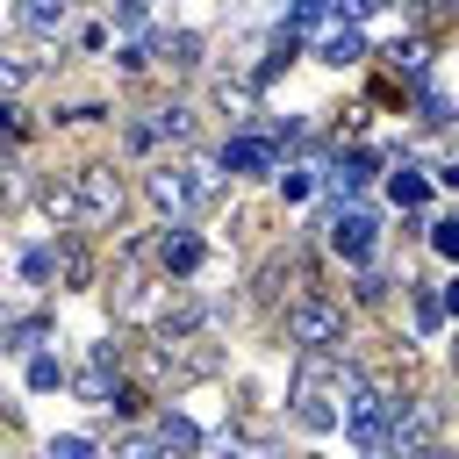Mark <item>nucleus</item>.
<instances>
[{"label": "nucleus", "mask_w": 459, "mask_h": 459, "mask_svg": "<svg viewBox=\"0 0 459 459\" xmlns=\"http://www.w3.org/2000/svg\"><path fill=\"white\" fill-rule=\"evenodd\" d=\"M337 402H344V373L330 366V344H308V359L294 373V423L301 430H330Z\"/></svg>", "instance_id": "1"}, {"label": "nucleus", "mask_w": 459, "mask_h": 459, "mask_svg": "<svg viewBox=\"0 0 459 459\" xmlns=\"http://www.w3.org/2000/svg\"><path fill=\"white\" fill-rule=\"evenodd\" d=\"M143 194H151V208L158 215H194V208H208L215 194H222V179L215 172H201V165H158V172H143Z\"/></svg>", "instance_id": "2"}, {"label": "nucleus", "mask_w": 459, "mask_h": 459, "mask_svg": "<svg viewBox=\"0 0 459 459\" xmlns=\"http://www.w3.org/2000/svg\"><path fill=\"white\" fill-rule=\"evenodd\" d=\"M251 287H258L251 301H258L265 316H280L294 294H308V287H316V258H308V251H273V258L258 265V280H251Z\"/></svg>", "instance_id": "3"}, {"label": "nucleus", "mask_w": 459, "mask_h": 459, "mask_svg": "<svg viewBox=\"0 0 459 459\" xmlns=\"http://www.w3.org/2000/svg\"><path fill=\"white\" fill-rule=\"evenodd\" d=\"M337 337H344V308H337L330 294H316V287H308V294H294V301H287V344H301V351H308V344H337Z\"/></svg>", "instance_id": "4"}, {"label": "nucleus", "mask_w": 459, "mask_h": 459, "mask_svg": "<svg viewBox=\"0 0 459 459\" xmlns=\"http://www.w3.org/2000/svg\"><path fill=\"white\" fill-rule=\"evenodd\" d=\"M72 194H79V222H115L122 215V172L115 165H79Z\"/></svg>", "instance_id": "5"}, {"label": "nucleus", "mask_w": 459, "mask_h": 459, "mask_svg": "<svg viewBox=\"0 0 459 459\" xmlns=\"http://www.w3.org/2000/svg\"><path fill=\"white\" fill-rule=\"evenodd\" d=\"M151 258H158V273H165V280H186V273H201V258H208V251H201V237H194V230H179V222H172V230L151 244Z\"/></svg>", "instance_id": "6"}, {"label": "nucleus", "mask_w": 459, "mask_h": 459, "mask_svg": "<svg viewBox=\"0 0 459 459\" xmlns=\"http://www.w3.org/2000/svg\"><path fill=\"white\" fill-rule=\"evenodd\" d=\"M57 280H65V287H93V244H86V222H65V244H57Z\"/></svg>", "instance_id": "7"}, {"label": "nucleus", "mask_w": 459, "mask_h": 459, "mask_svg": "<svg viewBox=\"0 0 459 459\" xmlns=\"http://www.w3.org/2000/svg\"><path fill=\"white\" fill-rule=\"evenodd\" d=\"M330 251H337V258H366V251H373V222H366L359 208H337V215H330Z\"/></svg>", "instance_id": "8"}, {"label": "nucleus", "mask_w": 459, "mask_h": 459, "mask_svg": "<svg viewBox=\"0 0 459 459\" xmlns=\"http://www.w3.org/2000/svg\"><path fill=\"white\" fill-rule=\"evenodd\" d=\"M273 158H280L273 136H230V143H222V165H230V172H273Z\"/></svg>", "instance_id": "9"}, {"label": "nucleus", "mask_w": 459, "mask_h": 459, "mask_svg": "<svg viewBox=\"0 0 459 459\" xmlns=\"http://www.w3.org/2000/svg\"><path fill=\"white\" fill-rule=\"evenodd\" d=\"M409 22H416V36H423V43H437V36H452V29H459V0H416V7H409Z\"/></svg>", "instance_id": "10"}, {"label": "nucleus", "mask_w": 459, "mask_h": 459, "mask_svg": "<svg viewBox=\"0 0 459 459\" xmlns=\"http://www.w3.org/2000/svg\"><path fill=\"white\" fill-rule=\"evenodd\" d=\"M43 215H57V222H79V194H72V172H57V179H43Z\"/></svg>", "instance_id": "11"}, {"label": "nucleus", "mask_w": 459, "mask_h": 459, "mask_svg": "<svg viewBox=\"0 0 459 459\" xmlns=\"http://www.w3.org/2000/svg\"><path fill=\"white\" fill-rule=\"evenodd\" d=\"M143 50H151V57H158V65H165V72H186V65H194V50H201V43H194V36H186V29H179V36H158V43H143Z\"/></svg>", "instance_id": "12"}, {"label": "nucleus", "mask_w": 459, "mask_h": 459, "mask_svg": "<svg viewBox=\"0 0 459 459\" xmlns=\"http://www.w3.org/2000/svg\"><path fill=\"white\" fill-rule=\"evenodd\" d=\"M359 57H366V36L359 29H330L323 36V65H359Z\"/></svg>", "instance_id": "13"}, {"label": "nucleus", "mask_w": 459, "mask_h": 459, "mask_svg": "<svg viewBox=\"0 0 459 459\" xmlns=\"http://www.w3.org/2000/svg\"><path fill=\"white\" fill-rule=\"evenodd\" d=\"M387 194H394V208H423V201H430V179H423V172H394Z\"/></svg>", "instance_id": "14"}, {"label": "nucleus", "mask_w": 459, "mask_h": 459, "mask_svg": "<svg viewBox=\"0 0 459 459\" xmlns=\"http://www.w3.org/2000/svg\"><path fill=\"white\" fill-rule=\"evenodd\" d=\"M57 22H65V0H29V7H22V29H29V36H50Z\"/></svg>", "instance_id": "15"}, {"label": "nucleus", "mask_w": 459, "mask_h": 459, "mask_svg": "<svg viewBox=\"0 0 459 459\" xmlns=\"http://www.w3.org/2000/svg\"><path fill=\"white\" fill-rule=\"evenodd\" d=\"M330 179H337V194H359V186L373 179V158H366V151H351V158H344V165H337Z\"/></svg>", "instance_id": "16"}, {"label": "nucleus", "mask_w": 459, "mask_h": 459, "mask_svg": "<svg viewBox=\"0 0 459 459\" xmlns=\"http://www.w3.org/2000/svg\"><path fill=\"white\" fill-rule=\"evenodd\" d=\"M373 100H380V108H402V100H409L402 72H373Z\"/></svg>", "instance_id": "17"}, {"label": "nucleus", "mask_w": 459, "mask_h": 459, "mask_svg": "<svg viewBox=\"0 0 459 459\" xmlns=\"http://www.w3.org/2000/svg\"><path fill=\"white\" fill-rule=\"evenodd\" d=\"M215 100L230 108V122H251V86H230V79H222V86H215Z\"/></svg>", "instance_id": "18"}, {"label": "nucleus", "mask_w": 459, "mask_h": 459, "mask_svg": "<svg viewBox=\"0 0 459 459\" xmlns=\"http://www.w3.org/2000/svg\"><path fill=\"white\" fill-rule=\"evenodd\" d=\"M387 57H394L402 72H423V57H430V43H423V36H409V43H394Z\"/></svg>", "instance_id": "19"}, {"label": "nucleus", "mask_w": 459, "mask_h": 459, "mask_svg": "<svg viewBox=\"0 0 459 459\" xmlns=\"http://www.w3.org/2000/svg\"><path fill=\"white\" fill-rule=\"evenodd\" d=\"M57 380H65V366H57V359H29V387H36V394H50Z\"/></svg>", "instance_id": "20"}, {"label": "nucleus", "mask_w": 459, "mask_h": 459, "mask_svg": "<svg viewBox=\"0 0 459 459\" xmlns=\"http://www.w3.org/2000/svg\"><path fill=\"white\" fill-rule=\"evenodd\" d=\"M158 445H165V452H186V445H194V423L165 416V423H158Z\"/></svg>", "instance_id": "21"}, {"label": "nucleus", "mask_w": 459, "mask_h": 459, "mask_svg": "<svg viewBox=\"0 0 459 459\" xmlns=\"http://www.w3.org/2000/svg\"><path fill=\"white\" fill-rule=\"evenodd\" d=\"M330 7H337V0H301V7H294V22H287V29H294V36H308V29H316V22H323V14H330Z\"/></svg>", "instance_id": "22"}, {"label": "nucleus", "mask_w": 459, "mask_h": 459, "mask_svg": "<svg viewBox=\"0 0 459 459\" xmlns=\"http://www.w3.org/2000/svg\"><path fill=\"white\" fill-rule=\"evenodd\" d=\"M29 136V122H22V108L14 100H0V143H22Z\"/></svg>", "instance_id": "23"}, {"label": "nucleus", "mask_w": 459, "mask_h": 459, "mask_svg": "<svg viewBox=\"0 0 459 459\" xmlns=\"http://www.w3.org/2000/svg\"><path fill=\"white\" fill-rule=\"evenodd\" d=\"M430 244H437L445 258H459V215H452V222H437V230H430Z\"/></svg>", "instance_id": "24"}, {"label": "nucleus", "mask_w": 459, "mask_h": 459, "mask_svg": "<svg viewBox=\"0 0 459 459\" xmlns=\"http://www.w3.org/2000/svg\"><path fill=\"white\" fill-rule=\"evenodd\" d=\"M337 7H344V22H366V14L380 7V0H337Z\"/></svg>", "instance_id": "25"}, {"label": "nucleus", "mask_w": 459, "mask_h": 459, "mask_svg": "<svg viewBox=\"0 0 459 459\" xmlns=\"http://www.w3.org/2000/svg\"><path fill=\"white\" fill-rule=\"evenodd\" d=\"M437 308H452V316H459V280H452V287H445V301H437Z\"/></svg>", "instance_id": "26"}, {"label": "nucleus", "mask_w": 459, "mask_h": 459, "mask_svg": "<svg viewBox=\"0 0 459 459\" xmlns=\"http://www.w3.org/2000/svg\"><path fill=\"white\" fill-rule=\"evenodd\" d=\"M437 179H445V186H452V194H459V165H445V172H437Z\"/></svg>", "instance_id": "27"}, {"label": "nucleus", "mask_w": 459, "mask_h": 459, "mask_svg": "<svg viewBox=\"0 0 459 459\" xmlns=\"http://www.w3.org/2000/svg\"><path fill=\"white\" fill-rule=\"evenodd\" d=\"M0 208H7V179H0Z\"/></svg>", "instance_id": "28"}]
</instances>
